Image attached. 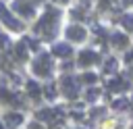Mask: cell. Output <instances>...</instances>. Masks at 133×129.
<instances>
[{
    "label": "cell",
    "mask_w": 133,
    "mask_h": 129,
    "mask_svg": "<svg viewBox=\"0 0 133 129\" xmlns=\"http://www.w3.org/2000/svg\"><path fill=\"white\" fill-rule=\"evenodd\" d=\"M69 37L71 40H83V35H85V31L81 29V27H69Z\"/></svg>",
    "instance_id": "cell-1"
},
{
    "label": "cell",
    "mask_w": 133,
    "mask_h": 129,
    "mask_svg": "<svg viewBox=\"0 0 133 129\" xmlns=\"http://www.w3.org/2000/svg\"><path fill=\"white\" fill-rule=\"evenodd\" d=\"M96 58H98V56H96V54H94V52H83V54H81V58H79V60H81V64H89V62H94V60H96Z\"/></svg>",
    "instance_id": "cell-2"
},
{
    "label": "cell",
    "mask_w": 133,
    "mask_h": 129,
    "mask_svg": "<svg viewBox=\"0 0 133 129\" xmlns=\"http://www.w3.org/2000/svg\"><path fill=\"white\" fill-rule=\"evenodd\" d=\"M112 42H114L116 46H127V37H125L123 33H114V35H112Z\"/></svg>",
    "instance_id": "cell-3"
},
{
    "label": "cell",
    "mask_w": 133,
    "mask_h": 129,
    "mask_svg": "<svg viewBox=\"0 0 133 129\" xmlns=\"http://www.w3.org/2000/svg\"><path fill=\"white\" fill-rule=\"evenodd\" d=\"M54 52H56V54H60V56H66V54L71 52V48H69V46H64V44H60V46H56V48H54Z\"/></svg>",
    "instance_id": "cell-4"
},
{
    "label": "cell",
    "mask_w": 133,
    "mask_h": 129,
    "mask_svg": "<svg viewBox=\"0 0 133 129\" xmlns=\"http://www.w3.org/2000/svg\"><path fill=\"white\" fill-rule=\"evenodd\" d=\"M123 25H125L127 29H131V27H133V15H127V17H123Z\"/></svg>",
    "instance_id": "cell-5"
}]
</instances>
